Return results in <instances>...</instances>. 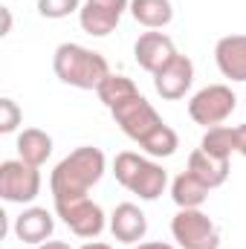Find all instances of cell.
Wrapping results in <instances>:
<instances>
[{
  "label": "cell",
  "instance_id": "1",
  "mask_svg": "<svg viewBox=\"0 0 246 249\" xmlns=\"http://www.w3.org/2000/svg\"><path fill=\"white\" fill-rule=\"evenodd\" d=\"M110 113H113L116 124L122 127L124 136L139 142L151 157H171L177 151V145H180L177 133L162 122V116L151 107V102L142 93L124 99L122 105H116Z\"/></svg>",
  "mask_w": 246,
  "mask_h": 249
},
{
  "label": "cell",
  "instance_id": "2",
  "mask_svg": "<svg viewBox=\"0 0 246 249\" xmlns=\"http://www.w3.org/2000/svg\"><path fill=\"white\" fill-rule=\"evenodd\" d=\"M102 177H105V154L93 145H81L53 168V177H50L53 200L55 203L81 200Z\"/></svg>",
  "mask_w": 246,
  "mask_h": 249
},
{
  "label": "cell",
  "instance_id": "3",
  "mask_svg": "<svg viewBox=\"0 0 246 249\" xmlns=\"http://www.w3.org/2000/svg\"><path fill=\"white\" fill-rule=\"evenodd\" d=\"M53 70L64 84L78 87V90H99V84L110 75L105 55L81 44H61L53 55Z\"/></svg>",
  "mask_w": 246,
  "mask_h": 249
},
{
  "label": "cell",
  "instance_id": "4",
  "mask_svg": "<svg viewBox=\"0 0 246 249\" xmlns=\"http://www.w3.org/2000/svg\"><path fill=\"white\" fill-rule=\"evenodd\" d=\"M113 174H116V180L127 191L139 194L142 200H157L165 191V186H168L165 168L157 165V162H151V160H145V157H139V154H133V151L116 154Z\"/></svg>",
  "mask_w": 246,
  "mask_h": 249
},
{
  "label": "cell",
  "instance_id": "5",
  "mask_svg": "<svg viewBox=\"0 0 246 249\" xmlns=\"http://www.w3.org/2000/svg\"><path fill=\"white\" fill-rule=\"evenodd\" d=\"M238 107V96L232 93V87L226 84H209L203 90H197L188 102V116L203 127H217L226 122Z\"/></svg>",
  "mask_w": 246,
  "mask_h": 249
},
{
  "label": "cell",
  "instance_id": "6",
  "mask_svg": "<svg viewBox=\"0 0 246 249\" xmlns=\"http://www.w3.org/2000/svg\"><path fill=\"white\" fill-rule=\"evenodd\" d=\"M171 235L183 249H220V229L200 209H180L171 220Z\"/></svg>",
  "mask_w": 246,
  "mask_h": 249
},
{
  "label": "cell",
  "instance_id": "7",
  "mask_svg": "<svg viewBox=\"0 0 246 249\" xmlns=\"http://www.w3.org/2000/svg\"><path fill=\"white\" fill-rule=\"evenodd\" d=\"M41 194V174L23 160H6L0 165V197L6 203H32Z\"/></svg>",
  "mask_w": 246,
  "mask_h": 249
},
{
  "label": "cell",
  "instance_id": "8",
  "mask_svg": "<svg viewBox=\"0 0 246 249\" xmlns=\"http://www.w3.org/2000/svg\"><path fill=\"white\" fill-rule=\"evenodd\" d=\"M55 212H58V217H61L64 223L70 226V232H75L78 238H99L105 232V212L90 197L55 203Z\"/></svg>",
  "mask_w": 246,
  "mask_h": 249
},
{
  "label": "cell",
  "instance_id": "9",
  "mask_svg": "<svg viewBox=\"0 0 246 249\" xmlns=\"http://www.w3.org/2000/svg\"><path fill=\"white\" fill-rule=\"evenodd\" d=\"M124 9H130V0H84L81 12H78L81 29L87 35L105 38L119 26Z\"/></svg>",
  "mask_w": 246,
  "mask_h": 249
},
{
  "label": "cell",
  "instance_id": "10",
  "mask_svg": "<svg viewBox=\"0 0 246 249\" xmlns=\"http://www.w3.org/2000/svg\"><path fill=\"white\" fill-rule=\"evenodd\" d=\"M191 81H194V64H191L188 55H180V53L165 64L159 72H154V87L168 102L183 99L185 93H188V87H191Z\"/></svg>",
  "mask_w": 246,
  "mask_h": 249
},
{
  "label": "cell",
  "instance_id": "11",
  "mask_svg": "<svg viewBox=\"0 0 246 249\" xmlns=\"http://www.w3.org/2000/svg\"><path fill=\"white\" fill-rule=\"evenodd\" d=\"M174 55H177L174 41H171L168 35H162V32H145V35H139V41L133 44V58H136V64H139L142 70H148L151 75L159 72Z\"/></svg>",
  "mask_w": 246,
  "mask_h": 249
},
{
  "label": "cell",
  "instance_id": "12",
  "mask_svg": "<svg viewBox=\"0 0 246 249\" xmlns=\"http://www.w3.org/2000/svg\"><path fill=\"white\" fill-rule=\"evenodd\" d=\"M110 232L119 244H139L148 235V217L139 206L133 203H119L110 214Z\"/></svg>",
  "mask_w": 246,
  "mask_h": 249
},
{
  "label": "cell",
  "instance_id": "13",
  "mask_svg": "<svg viewBox=\"0 0 246 249\" xmlns=\"http://www.w3.org/2000/svg\"><path fill=\"white\" fill-rule=\"evenodd\" d=\"M214 61L217 70L232 78V81H246V35H226L214 47Z\"/></svg>",
  "mask_w": 246,
  "mask_h": 249
},
{
  "label": "cell",
  "instance_id": "14",
  "mask_svg": "<svg viewBox=\"0 0 246 249\" xmlns=\"http://www.w3.org/2000/svg\"><path fill=\"white\" fill-rule=\"evenodd\" d=\"M55 229V220L47 209L41 206H32L26 209L18 220H15V235L23 241V244H47V238L53 235Z\"/></svg>",
  "mask_w": 246,
  "mask_h": 249
},
{
  "label": "cell",
  "instance_id": "15",
  "mask_svg": "<svg viewBox=\"0 0 246 249\" xmlns=\"http://www.w3.org/2000/svg\"><path fill=\"white\" fill-rule=\"evenodd\" d=\"M188 171L209 188H217L229 180V160H217L211 154H206L203 148H197L188 157Z\"/></svg>",
  "mask_w": 246,
  "mask_h": 249
},
{
  "label": "cell",
  "instance_id": "16",
  "mask_svg": "<svg viewBox=\"0 0 246 249\" xmlns=\"http://www.w3.org/2000/svg\"><path fill=\"white\" fill-rule=\"evenodd\" d=\"M50 154H53V139H50V133H44V130H38V127H26V130L18 136V160H23V162L35 165V168H41V165L50 160Z\"/></svg>",
  "mask_w": 246,
  "mask_h": 249
},
{
  "label": "cell",
  "instance_id": "17",
  "mask_svg": "<svg viewBox=\"0 0 246 249\" xmlns=\"http://www.w3.org/2000/svg\"><path fill=\"white\" fill-rule=\"evenodd\" d=\"M130 15L136 23H142L148 29H162L171 23L174 6H171V0H130Z\"/></svg>",
  "mask_w": 246,
  "mask_h": 249
},
{
  "label": "cell",
  "instance_id": "18",
  "mask_svg": "<svg viewBox=\"0 0 246 249\" xmlns=\"http://www.w3.org/2000/svg\"><path fill=\"white\" fill-rule=\"evenodd\" d=\"M209 191H211V188L203 186L191 171H183V174L174 180V186H171V197H174V203H177L180 209H200V206L206 203Z\"/></svg>",
  "mask_w": 246,
  "mask_h": 249
},
{
  "label": "cell",
  "instance_id": "19",
  "mask_svg": "<svg viewBox=\"0 0 246 249\" xmlns=\"http://www.w3.org/2000/svg\"><path fill=\"white\" fill-rule=\"evenodd\" d=\"M200 148L217 160H229L235 151H238V139H235V127H226V124H217V127H209Z\"/></svg>",
  "mask_w": 246,
  "mask_h": 249
},
{
  "label": "cell",
  "instance_id": "20",
  "mask_svg": "<svg viewBox=\"0 0 246 249\" xmlns=\"http://www.w3.org/2000/svg\"><path fill=\"white\" fill-rule=\"evenodd\" d=\"M96 93H99V99L105 102V107H107V110H113L116 105H122L124 99L136 96L139 90H136V84H133L127 75H113V72H110V75L99 84V90H96Z\"/></svg>",
  "mask_w": 246,
  "mask_h": 249
},
{
  "label": "cell",
  "instance_id": "21",
  "mask_svg": "<svg viewBox=\"0 0 246 249\" xmlns=\"http://www.w3.org/2000/svg\"><path fill=\"white\" fill-rule=\"evenodd\" d=\"M38 12L50 20H58L72 12H81V0H38Z\"/></svg>",
  "mask_w": 246,
  "mask_h": 249
},
{
  "label": "cell",
  "instance_id": "22",
  "mask_svg": "<svg viewBox=\"0 0 246 249\" xmlns=\"http://www.w3.org/2000/svg\"><path fill=\"white\" fill-rule=\"evenodd\" d=\"M23 119L20 107L12 102V99H0V133H12Z\"/></svg>",
  "mask_w": 246,
  "mask_h": 249
},
{
  "label": "cell",
  "instance_id": "23",
  "mask_svg": "<svg viewBox=\"0 0 246 249\" xmlns=\"http://www.w3.org/2000/svg\"><path fill=\"white\" fill-rule=\"evenodd\" d=\"M235 139H238V154L246 157V122L235 127Z\"/></svg>",
  "mask_w": 246,
  "mask_h": 249
},
{
  "label": "cell",
  "instance_id": "24",
  "mask_svg": "<svg viewBox=\"0 0 246 249\" xmlns=\"http://www.w3.org/2000/svg\"><path fill=\"white\" fill-rule=\"evenodd\" d=\"M38 249H72V247L64 244V241H47V244H38Z\"/></svg>",
  "mask_w": 246,
  "mask_h": 249
},
{
  "label": "cell",
  "instance_id": "25",
  "mask_svg": "<svg viewBox=\"0 0 246 249\" xmlns=\"http://www.w3.org/2000/svg\"><path fill=\"white\" fill-rule=\"evenodd\" d=\"M133 249H174L171 244H162V241H154V244H139V247Z\"/></svg>",
  "mask_w": 246,
  "mask_h": 249
},
{
  "label": "cell",
  "instance_id": "26",
  "mask_svg": "<svg viewBox=\"0 0 246 249\" xmlns=\"http://www.w3.org/2000/svg\"><path fill=\"white\" fill-rule=\"evenodd\" d=\"M9 29H12V12H9V9H3V35H6Z\"/></svg>",
  "mask_w": 246,
  "mask_h": 249
},
{
  "label": "cell",
  "instance_id": "27",
  "mask_svg": "<svg viewBox=\"0 0 246 249\" xmlns=\"http://www.w3.org/2000/svg\"><path fill=\"white\" fill-rule=\"evenodd\" d=\"M81 249H110L107 244H102V241H93V244H84Z\"/></svg>",
  "mask_w": 246,
  "mask_h": 249
}]
</instances>
